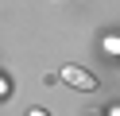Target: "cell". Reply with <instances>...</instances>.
Here are the masks:
<instances>
[{"label":"cell","mask_w":120,"mask_h":116,"mask_svg":"<svg viewBox=\"0 0 120 116\" xmlns=\"http://www.w3.org/2000/svg\"><path fill=\"white\" fill-rule=\"evenodd\" d=\"M4 93H8V81H4V77H0V97H4Z\"/></svg>","instance_id":"2"},{"label":"cell","mask_w":120,"mask_h":116,"mask_svg":"<svg viewBox=\"0 0 120 116\" xmlns=\"http://www.w3.org/2000/svg\"><path fill=\"white\" fill-rule=\"evenodd\" d=\"M109 116H120V105H112V108H109Z\"/></svg>","instance_id":"4"},{"label":"cell","mask_w":120,"mask_h":116,"mask_svg":"<svg viewBox=\"0 0 120 116\" xmlns=\"http://www.w3.org/2000/svg\"><path fill=\"white\" fill-rule=\"evenodd\" d=\"M27 116H47V112H43V108H31V112H27Z\"/></svg>","instance_id":"3"},{"label":"cell","mask_w":120,"mask_h":116,"mask_svg":"<svg viewBox=\"0 0 120 116\" xmlns=\"http://www.w3.org/2000/svg\"><path fill=\"white\" fill-rule=\"evenodd\" d=\"M62 81L70 85V89H81V93L97 89V77L89 74V70H81V66H62Z\"/></svg>","instance_id":"1"}]
</instances>
